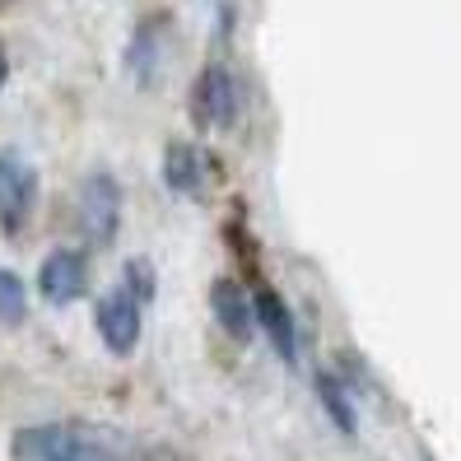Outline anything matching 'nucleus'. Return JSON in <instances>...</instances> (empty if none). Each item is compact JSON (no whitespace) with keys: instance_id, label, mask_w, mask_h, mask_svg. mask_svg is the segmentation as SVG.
I'll list each match as a JSON object with an SVG mask.
<instances>
[{"instance_id":"obj_11","label":"nucleus","mask_w":461,"mask_h":461,"mask_svg":"<svg viewBox=\"0 0 461 461\" xmlns=\"http://www.w3.org/2000/svg\"><path fill=\"white\" fill-rule=\"evenodd\" d=\"M29 317V294L14 270H0V327H19Z\"/></svg>"},{"instance_id":"obj_7","label":"nucleus","mask_w":461,"mask_h":461,"mask_svg":"<svg viewBox=\"0 0 461 461\" xmlns=\"http://www.w3.org/2000/svg\"><path fill=\"white\" fill-rule=\"evenodd\" d=\"M196 113L205 126H233L238 117V85H233V75L229 66H205L201 79H196Z\"/></svg>"},{"instance_id":"obj_10","label":"nucleus","mask_w":461,"mask_h":461,"mask_svg":"<svg viewBox=\"0 0 461 461\" xmlns=\"http://www.w3.org/2000/svg\"><path fill=\"white\" fill-rule=\"evenodd\" d=\"M317 396H321V405H327V415L336 420V429H340V433H355V429H359V420H355V405H349L345 387L336 383L331 373H317Z\"/></svg>"},{"instance_id":"obj_6","label":"nucleus","mask_w":461,"mask_h":461,"mask_svg":"<svg viewBox=\"0 0 461 461\" xmlns=\"http://www.w3.org/2000/svg\"><path fill=\"white\" fill-rule=\"evenodd\" d=\"M252 317H257V327L266 331V340L276 345V355L285 359V364H294L298 359V327H294V312H289V303L276 294V289H257L252 294Z\"/></svg>"},{"instance_id":"obj_12","label":"nucleus","mask_w":461,"mask_h":461,"mask_svg":"<svg viewBox=\"0 0 461 461\" xmlns=\"http://www.w3.org/2000/svg\"><path fill=\"white\" fill-rule=\"evenodd\" d=\"M135 303H149V298L158 294V276H154V266L145 257H131L126 261V285H122Z\"/></svg>"},{"instance_id":"obj_5","label":"nucleus","mask_w":461,"mask_h":461,"mask_svg":"<svg viewBox=\"0 0 461 461\" xmlns=\"http://www.w3.org/2000/svg\"><path fill=\"white\" fill-rule=\"evenodd\" d=\"M85 289H89V261L79 252L57 248L51 257H42V266H38V294L47 298V303H75Z\"/></svg>"},{"instance_id":"obj_4","label":"nucleus","mask_w":461,"mask_h":461,"mask_svg":"<svg viewBox=\"0 0 461 461\" xmlns=\"http://www.w3.org/2000/svg\"><path fill=\"white\" fill-rule=\"evenodd\" d=\"M94 321H98V336L113 355H131L140 345V303L126 294V289H107L94 308Z\"/></svg>"},{"instance_id":"obj_8","label":"nucleus","mask_w":461,"mask_h":461,"mask_svg":"<svg viewBox=\"0 0 461 461\" xmlns=\"http://www.w3.org/2000/svg\"><path fill=\"white\" fill-rule=\"evenodd\" d=\"M210 308H214L220 327H224L238 345H248V340H252V331H257L252 298L242 294V285H238V280H214V289H210Z\"/></svg>"},{"instance_id":"obj_3","label":"nucleus","mask_w":461,"mask_h":461,"mask_svg":"<svg viewBox=\"0 0 461 461\" xmlns=\"http://www.w3.org/2000/svg\"><path fill=\"white\" fill-rule=\"evenodd\" d=\"M79 229L94 248H107L122 229V186L113 173H89L79 182Z\"/></svg>"},{"instance_id":"obj_2","label":"nucleus","mask_w":461,"mask_h":461,"mask_svg":"<svg viewBox=\"0 0 461 461\" xmlns=\"http://www.w3.org/2000/svg\"><path fill=\"white\" fill-rule=\"evenodd\" d=\"M38 205V168L19 149H0V229L19 238Z\"/></svg>"},{"instance_id":"obj_9","label":"nucleus","mask_w":461,"mask_h":461,"mask_svg":"<svg viewBox=\"0 0 461 461\" xmlns=\"http://www.w3.org/2000/svg\"><path fill=\"white\" fill-rule=\"evenodd\" d=\"M164 182L177 196H201V154L192 145H168L164 154Z\"/></svg>"},{"instance_id":"obj_1","label":"nucleus","mask_w":461,"mask_h":461,"mask_svg":"<svg viewBox=\"0 0 461 461\" xmlns=\"http://www.w3.org/2000/svg\"><path fill=\"white\" fill-rule=\"evenodd\" d=\"M19 461H126V443L103 424H79V420H57V424H33L14 438Z\"/></svg>"}]
</instances>
